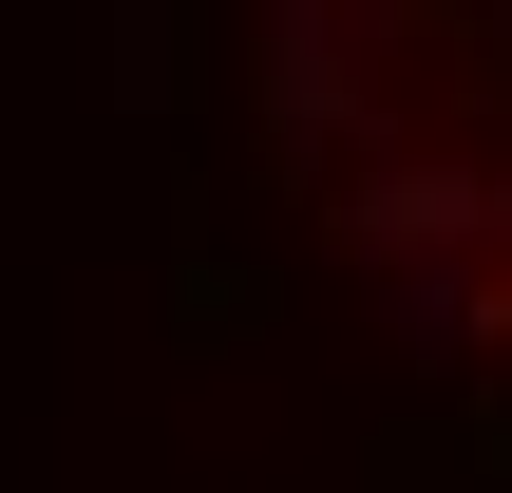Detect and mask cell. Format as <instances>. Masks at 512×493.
I'll list each match as a JSON object with an SVG mask.
<instances>
[{"mask_svg":"<svg viewBox=\"0 0 512 493\" xmlns=\"http://www.w3.org/2000/svg\"><path fill=\"white\" fill-rule=\"evenodd\" d=\"M285 114L380 304L512 361V0H285Z\"/></svg>","mask_w":512,"mask_h":493,"instance_id":"6da1fadb","label":"cell"}]
</instances>
